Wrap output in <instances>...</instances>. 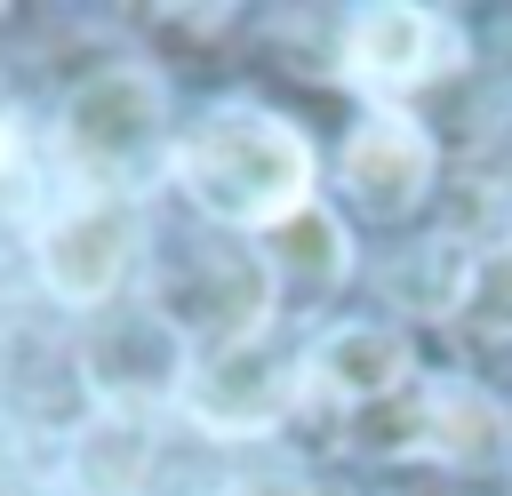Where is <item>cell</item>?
I'll list each match as a JSON object with an SVG mask.
<instances>
[{
	"label": "cell",
	"instance_id": "cell-1",
	"mask_svg": "<svg viewBox=\"0 0 512 496\" xmlns=\"http://www.w3.org/2000/svg\"><path fill=\"white\" fill-rule=\"evenodd\" d=\"M176 176L184 192L216 216V224H280L304 208L312 192V144L280 120V112H256V104H224L208 112L184 152H176Z\"/></svg>",
	"mask_w": 512,
	"mask_h": 496
},
{
	"label": "cell",
	"instance_id": "cell-2",
	"mask_svg": "<svg viewBox=\"0 0 512 496\" xmlns=\"http://www.w3.org/2000/svg\"><path fill=\"white\" fill-rule=\"evenodd\" d=\"M160 136H168V104H160V80L144 64H112V72L80 80L64 104V152L88 184H104V200L136 192L152 176Z\"/></svg>",
	"mask_w": 512,
	"mask_h": 496
},
{
	"label": "cell",
	"instance_id": "cell-3",
	"mask_svg": "<svg viewBox=\"0 0 512 496\" xmlns=\"http://www.w3.org/2000/svg\"><path fill=\"white\" fill-rule=\"evenodd\" d=\"M184 408L208 424V432H272L280 424V408L296 400V376L256 344V336H240V344H208L192 368H184Z\"/></svg>",
	"mask_w": 512,
	"mask_h": 496
},
{
	"label": "cell",
	"instance_id": "cell-4",
	"mask_svg": "<svg viewBox=\"0 0 512 496\" xmlns=\"http://www.w3.org/2000/svg\"><path fill=\"white\" fill-rule=\"evenodd\" d=\"M128 256H136V224H128V208L120 200H72L64 216H48V232H40V280H48V296H64V304H104L112 288H120V272H128Z\"/></svg>",
	"mask_w": 512,
	"mask_h": 496
},
{
	"label": "cell",
	"instance_id": "cell-5",
	"mask_svg": "<svg viewBox=\"0 0 512 496\" xmlns=\"http://www.w3.org/2000/svg\"><path fill=\"white\" fill-rule=\"evenodd\" d=\"M456 56H464V48H456V32H448L440 16H424V8H360V16H352V40H344L352 80H360V88H376V96H392V88H416V80L448 72Z\"/></svg>",
	"mask_w": 512,
	"mask_h": 496
},
{
	"label": "cell",
	"instance_id": "cell-6",
	"mask_svg": "<svg viewBox=\"0 0 512 496\" xmlns=\"http://www.w3.org/2000/svg\"><path fill=\"white\" fill-rule=\"evenodd\" d=\"M344 184H352V200L376 208V216L416 208L424 184H432V136H424L408 112H368V120L352 128V144H344Z\"/></svg>",
	"mask_w": 512,
	"mask_h": 496
},
{
	"label": "cell",
	"instance_id": "cell-7",
	"mask_svg": "<svg viewBox=\"0 0 512 496\" xmlns=\"http://www.w3.org/2000/svg\"><path fill=\"white\" fill-rule=\"evenodd\" d=\"M312 392H328V400H384V392H400V376H408V344L392 336V328H368V320H352V328H328L320 344H312Z\"/></svg>",
	"mask_w": 512,
	"mask_h": 496
},
{
	"label": "cell",
	"instance_id": "cell-8",
	"mask_svg": "<svg viewBox=\"0 0 512 496\" xmlns=\"http://www.w3.org/2000/svg\"><path fill=\"white\" fill-rule=\"evenodd\" d=\"M264 264H272L288 288H336L344 264H352V240H344V224H336L328 208L304 200L296 216L264 224Z\"/></svg>",
	"mask_w": 512,
	"mask_h": 496
},
{
	"label": "cell",
	"instance_id": "cell-9",
	"mask_svg": "<svg viewBox=\"0 0 512 496\" xmlns=\"http://www.w3.org/2000/svg\"><path fill=\"white\" fill-rule=\"evenodd\" d=\"M424 448L432 456H448V464H472V456H488L496 440H504V408L496 400H480L472 384H432L424 392Z\"/></svg>",
	"mask_w": 512,
	"mask_h": 496
},
{
	"label": "cell",
	"instance_id": "cell-10",
	"mask_svg": "<svg viewBox=\"0 0 512 496\" xmlns=\"http://www.w3.org/2000/svg\"><path fill=\"white\" fill-rule=\"evenodd\" d=\"M456 312H464L472 336H512V240L472 256V272L456 288Z\"/></svg>",
	"mask_w": 512,
	"mask_h": 496
},
{
	"label": "cell",
	"instance_id": "cell-11",
	"mask_svg": "<svg viewBox=\"0 0 512 496\" xmlns=\"http://www.w3.org/2000/svg\"><path fill=\"white\" fill-rule=\"evenodd\" d=\"M8 176H16V120L0 112V184H8Z\"/></svg>",
	"mask_w": 512,
	"mask_h": 496
}]
</instances>
